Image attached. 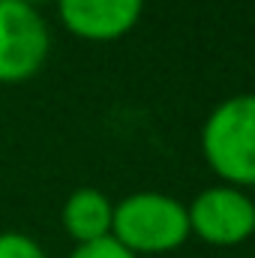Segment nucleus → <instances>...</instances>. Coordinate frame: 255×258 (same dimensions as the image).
Segmentation results:
<instances>
[{"mask_svg": "<svg viewBox=\"0 0 255 258\" xmlns=\"http://www.w3.org/2000/svg\"><path fill=\"white\" fill-rule=\"evenodd\" d=\"M21 3H27V6H39V3H48V0H21Z\"/></svg>", "mask_w": 255, "mask_h": 258, "instance_id": "obj_9", "label": "nucleus"}, {"mask_svg": "<svg viewBox=\"0 0 255 258\" xmlns=\"http://www.w3.org/2000/svg\"><path fill=\"white\" fill-rule=\"evenodd\" d=\"M189 210L165 192H135L114 204L111 237L132 255H162L186 243Z\"/></svg>", "mask_w": 255, "mask_h": 258, "instance_id": "obj_1", "label": "nucleus"}, {"mask_svg": "<svg viewBox=\"0 0 255 258\" xmlns=\"http://www.w3.org/2000/svg\"><path fill=\"white\" fill-rule=\"evenodd\" d=\"M51 54V30L36 6L0 0V84H24Z\"/></svg>", "mask_w": 255, "mask_h": 258, "instance_id": "obj_3", "label": "nucleus"}, {"mask_svg": "<svg viewBox=\"0 0 255 258\" xmlns=\"http://www.w3.org/2000/svg\"><path fill=\"white\" fill-rule=\"evenodd\" d=\"M69 258H138L132 255L123 243H117L114 237H102V240H93V243H81L72 249Z\"/></svg>", "mask_w": 255, "mask_h": 258, "instance_id": "obj_8", "label": "nucleus"}, {"mask_svg": "<svg viewBox=\"0 0 255 258\" xmlns=\"http://www.w3.org/2000/svg\"><path fill=\"white\" fill-rule=\"evenodd\" d=\"M60 222H63L66 234L81 246V243H93L102 237H111V222H114V204L111 198L93 186H81L75 192H69L60 210Z\"/></svg>", "mask_w": 255, "mask_h": 258, "instance_id": "obj_6", "label": "nucleus"}, {"mask_svg": "<svg viewBox=\"0 0 255 258\" xmlns=\"http://www.w3.org/2000/svg\"><path fill=\"white\" fill-rule=\"evenodd\" d=\"M207 165L228 186H255V93H240L213 108L201 129Z\"/></svg>", "mask_w": 255, "mask_h": 258, "instance_id": "obj_2", "label": "nucleus"}, {"mask_svg": "<svg viewBox=\"0 0 255 258\" xmlns=\"http://www.w3.org/2000/svg\"><path fill=\"white\" fill-rule=\"evenodd\" d=\"M189 231L213 246H237L255 234V201L237 186H210L192 201Z\"/></svg>", "mask_w": 255, "mask_h": 258, "instance_id": "obj_4", "label": "nucleus"}, {"mask_svg": "<svg viewBox=\"0 0 255 258\" xmlns=\"http://www.w3.org/2000/svg\"><path fill=\"white\" fill-rule=\"evenodd\" d=\"M0 258H48L39 240L24 231H0Z\"/></svg>", "mask_w": 255, "mask_h": 258, "instance_id": "obj_7", "label": "nucleus"}, {"mask_svg": "<svg viewBox=\"0 0 255 258\" xmlns=\"http://www.w3.org/2000/svg\"><path fill=\"white\" fill-rule=\"evenodd\" d=\"M63 27L87 42H114L126 36L144 12V0H57Z\"/></svg>", "mask_w": 255, "mask_h": 258, "instance_id": "obj_5", "label": "nucleus"}]
</instances>
